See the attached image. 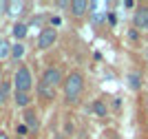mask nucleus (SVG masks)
<instances>
[{"mask_svg": "<svg viewBox=\"0 0 148 139\" xmlns=\"http://www.w3.org/2000/svg\"><path fill=\"white\" fill-rule=\"evenodd\" d=\"M124 7H126V9H135V2H133V0H126V2H124Z\"/></svg>", "mask_w": 148, "mask_h": 139, "instance_id": "obj_21", "label": "nucleus"}, {"mask_svg": "<svg viewBox=\"0 0 148 139\" xmlns=\"http://www.w3.org/2000/svg\"><path fill=\"white\" fill-rule=\"evenodd\" d=\"M25 9H27V2H9V11H7V13H11V16H20Z\"/></svg>", "mask_w": 148, "mask_h": 139, "instance_id": "obj_16", "label": "nucleus"}, {"mask_svg": "<svg viewBox=\"0 0 148 139\" xmlns=\"http://www.w3.org/2000/svg\"><path fill=\"white\" fill-rule=\"evenodd\" d=\"M0 139H9V135H7V133H0Z\"/></svg>", "mask_w": 148, "mask_h": 139, "instance_id": "obj_22", "label": "nucleus"}, {"mask_svg": "<svg viewBox=\"0 0 148 139\" xmlns=\"http://www.w3.org/2000/svg\"><path fill=\"white\" fill-rule=\"evenodd\" d=\"M58 42V31L53 27H42L40 29V36H38V49H51Z\"/></svg>", "mask_w": 148, "mask_h": 139, "instance_id": "obj_6", "label": "nucleus"}, {"mask_svg": "<svg viewBox=\"0 0 148 139\" xmlns=\"http://www.w3.org/2000/svg\"><path fill=\"white\" fill-rule=\"evenodd\" d=\"M58 9H71V2H66V0H60V2H56Z\"/></svg>", "mask_w": 148, "mask_h": 139, "instance_id": "obj_19", "label": "nucleus"}, {"mask_svg": "<svg viewBox=\"0 0 148 139\" xmlns=\"http://www.w3.org/2000/svg\"><path fill=\"white\" fill-rule=\"evenodd\" d=\"M56 139H62V137H56Z\"/></svg>", "mask_w": 148, "mask_h": 139, "instance_id": "obj_26", "label": "nucleus"}, {"mask_svg": "<svg viewBox=\"0 0 148 139\" xmlns=\"http://www.w3.org/2000/svg\"><path fill=\"white\" fill-rule=\"evenodd\" d=\"M16 139H25V137H16Z\"/></svg>", "mask_w": 148, "mask_h": 139, "instance_id": "obj_25", "label": "nucleus"}, {"mask_svg": "<svg viewBox=\"0 0 148 139\" xmlns=\"http://www.w3.org/2000/svg\"><path fill=\"white\" fill-rule=\"evenodd\" d=\"M11 33H13V38H16V40H25L27 33H29V24L16 22V24H13V29H11Z\"/></svg>", "mask_w": 148, "mask_h": 139, "instance_id": "obj_13", "label": "nucleus"}, {"mask_svg": "<svg viewBox=\"0 0 148 139\" xmlns=\"http://www.w3.org/2000/svg\"><path fill=\"white\" fill-rule=\"evenodd\" d=\"M13 102H16V106L18 108H29V104H31V95L29 93H20V91H16L13 93Z\"/></svg>", "mask_w": 148, "mask_h": 139, "instance_id": "obj_11", "label": "nucleus"}, {"mask_svg": "<svg viewBox=\"0 0 148 139\" xmlns=\"http://www.w3.org/2000/svg\"><path fill=\"white\" fill-rule=\"evenodd\" d=\"M11 58V44L7 42V38H0V60Z\"/></svg>", "mask_w": 148, "mask_h": 139, "instance_id": "obj_14", "label": "nucleus"}, {"mask_svg": "<svg viewBox=\"0 0 148 139\" xmlns=\"http://www.w3.org/2000/svg\"><path fill=\"white\" fill-rule=\"evenodd\" d=\"M62 93H64L66 104H77L82 93H84V75H82L80 71H71L66 77H64Z\"/></svg>", "mask_w": 148, "mask_h": 139, "instance_id": "obj_1", "label": "nucleus"}, {"mask_svg": "<svg viewBox=\"0 0 148 139\" xmlns=\"http://www.w3.org/2000/svg\"><path fill=\"white\" fill-rule=\"evenodd\" d=\"M25 51H27L25 44H22V42H16L11 47V58H13V60H22V58H25Z\"/></svg>", "mask_w": 148, "mask_h": 139, "instance_id": "obj_15", "label": "nucleus"}, {"mask_svg": "<svg viewBox=\"0 0 148 139\" xmlns=\"http://www.w3.org/2000/svg\"><path fill=\"white\" fill-rule=\"evenodd\" d=\"M2 102H5V97H2V95H0V106H2Z\"/></svg>", "mask_w": 148, "mask_h": 139, "instance_id": "obj_23", "label": "nucleus"}, {"mask_svg": "<svg viewBox=\"0 0 148 139\" xmlns=\"http://www.w3.org/2000/svg\"><path fill=\"white\" fill-rule=\"evenodd\" d=\"M13 86H16V91L20 93H29L31 86H33V77H31V71L27 64H20L18 68H16V73H13Z\"/></svg>", "mask_w": 148, "mask_h": 139, "instance_id": "obj_2", "label": "nucleus"}, {"mask_svg": "<svg viewBox=\"0 0 148 139\" xmlns=\"http://www.w3.org/2000/svg\"><path fill=\"white\" fill-rule=\"evenodd\" d=\"M16 133H18V137H25V135L29 133V128H27L25 124H18V126H16Z\"/></svg>", "mask_w": 148, "mask_h": 139, "instance_id": "obj_18", "label": "nucleus"}, {"mask_svg": "<svg viewBox=\"0 0 148 139\" xmlns=\"http://www.w3.org/2000/svg\"><path fill=\"white\" fill-rule=\"evenodd\" d=\"M40 82L51 86V88H58L60 84H64V75H62V71L58 66H47L44 73H42V77H40Z\"/></svg>", "mask_w": 148, "mask_h": 139, "instance_id": "obj_4", "label": "nucleus"}, {"mask_svg": "<svg viewBox=\"0 0 148 139\" xmlns=\"http://www.w3.org/2000/svg\"><path fill=\"white\" fill-rule=\"evenodd\" d=\"M126 82H128L130 91H139V88H142V75L135 73V71H130L128 75H126Z\"/></svg>", "mask_w": 148, "mask_h": 139, "instance_id": "obj_12", "label": "nucleus"}, {"mask_svg": "<svg viewBox=\"0 0 148 139\" xmlns=\"http://www.w3.org/2000/svg\"><path fill=\"white\" fill-rule=\"evenodd\" d=\"M9 91H11V82H7V79H2V82H0V95H2V97L7 99Z\"/></svg>", "mask_w": 148, "mask_h": 139, "instance_id": "obj_17", "label": "nucleus"}, {"mask_svg": "<svg viewBox=\"0 0 148 139\" xmlns=\"http://www.w3.org/2000/svg\"><path fill=\"white\" fill-rule=\"evenodd\" d=\"M22 119H25V126L29 128L31 133H36L38 128H40V121H38V115H36V110L27 108V110H25V115H22Z\"/></svg>", "mask_w": 148, "mask_h": 139, "instance_id": "obj_8", "label": "nucleus"}, {"mask_svg": "<svg viewBox=\"0 0 148 139\" xmlns=\"http://www.w3.org/2000/svg\"><path fill=\"white\" fill-rule=\"evenodd\" d=\"M91 9V2L88 0H73L71 2V16L73 18H84Z\"/></svg>", "mask_w": 148, "mask_h": 139, "instance_id": "obj_7", "label": "nucleus"}, {"mask_svg": "<svg viewBox=\"0 0 148 139\" xmlns=\"http://www.w3.org/2000/svg\"><path fill=\"white\" fill-rule=\"evenodd\" d=\"M60 16H51V27H53V29H56V27H60Z\"/></svg>", "mask_w": 148, "mask_h": 139, "instance_id": "obj_20", "label": "nucleus"}, {"mask_svg": "<svg viewBox=\"0 0 148 139\" xmlns=\"http://www.w3.org/2000/svg\"><path fill=\"white\" fill-rule=\"evenodd\" d=\"M104 2H91V9H88V18H91L93 27H102V24L108 20V11H104Z\"/></svg>", "mask_w": 148, "mask_h": 139, "instance_id": "obj_5", "label": "nucleus"}, {"mask_svg": "<svg viewBox=\"0 0 148 139\" xmlns=\"http://www.w3.org/2000/svg\"><path fill=\"white\" fill-rule=\"evenodd\" d=\"M91 113L95 117H106L108 115V106L104 104V99H95V102L91 104Z\"/></svg>", "mask_w": 148, "mask_h": 139, "instance_id": "obj_10", "label": "nucleus"}, {"mask_svg": "<svg viewBox=\"0 0 148 139\" xmlns=\"http://www.w3.org/2000/svg\"><path fill=\"white\" fill-rule=\"evenodd\" d=\"M133 29L148 33V5H137L133 11Z\"/></svg>", "mask_w": 148, "mask_h": 139, "instance_id": "obj_3", "label": "nucleus"}, {"mask_svg": "<svg viewBox=\"0 0 148 139\" xmlns=\"http://www.w3.org/2000/svg\"><path fill=\"white\" fill-rule=\"evenodd\" d=\"M146 60H148V51H146Z\"/></svg>", "mask_w": 148, "mask_h": 139, "instance_id": "obj_24", "label": "nucleus"}, {"mask_svg": "<svg viewBox=\"0 0 148 139\" xmlns=\"http://www.w3.org/2000/svg\"><path fill=\"white\" fill-rule=\"evenodd\" d=\"M38 95H40V99H44V102H51V99H56V88L38 82Z\"/></svg>", "mask_w": 148, "mask_h": 139, "instance_id": "obj_9", "label": "nucleus"}]
</instances>
